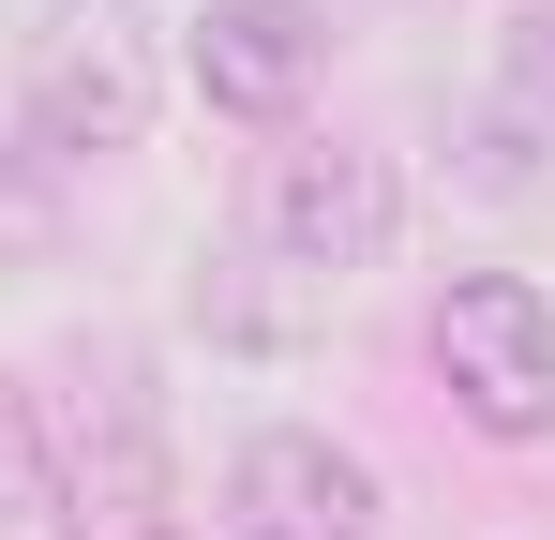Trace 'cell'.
<instances>
[{"mask_svg": "<svg viewBox=\"0 0 555 540\" xmlns=\"http://www.w3.org/2000/svg\"><path fill=\"white\" fill-rule=\"evenodd\" d=\"M151 46L120 30V15H61V30H30V61H15V151L30 166H120V151H151Z\"/></svg>", "mask_w": 555, "mask_h": 540, "instance_id": "obj_1", "label": "cell"}, {"mask_svg": "<svg viewBox=\"0 0 555 540\" xmlns=\"http://www.w3.org/2000/svg\"><path fill=\"white\" fill-rule=\"evenodd\" d=\"M46 526L61 540H195L166 406H151L135 375H120L105 406H76V421H46Z\"/></svg>", "mask_w": 555, "mask_h": 540, "instance_id": "obj_2", "label": "cell"}, {"mask_svg": "<svg viewBox=\"0 0 555 540\" xmlns=\"http://www.w3.org/2000/svg\"><path fill=\"white\" fill-rule=\"evenodd\" d=\"M405 241V166L375 151V136H300V151H271V180H256V256L300 270V285H346V270H375Z\"/></svg>", "mask_w": 555, "mask_h": 540, "instance_id": "obj_3", "label": "cell"}, {"mask_svg": "<svg viewBox=\"0 0 555 540\" xmlns=\"http://www.w3.org/2000/svg\"><path fill=\"white\" fill-rule=\"evenodd\" d=\"M436 375L495 450H541L555 436V300L526 270H465L436 300Z\"/></svg>", "mask_w": 555, "mask_h": 540, "instance_id": "obj_4", "label": "cell"}, {"mask_svg": "<svg viewBox=\"0 0 555 540\" xmlns=\"http://www.w3.org/2000/svg\"><path fill=\"white\" fill-rule=\"evenodd\" d=\"M375 465L331 421H256L225 450V540H375Z\"/></svg>", "mask_w": 555, "mask_h": 540, "instance_id": "obj_5", "label": "cell"}, {"mask_svg": "<svg viewBox=\"0 0 555 540\" xmlns=\"http://www.w3.org/2000/svg\"><path fill=\"white\" fill-rule=\"evenodd\" d=\"M181 76L210 120H300V90H315V15L300 0H210L181 46Z\"/></svg>", "mask_w": 555, "mask_h": 540, "instance_id": "obj_6", "label": "cell"}, {"mask_svg": "<svg viewBox=\"0 0 555 540\" xmlns=\"http://www.w3.org/2000/svg\"><path fill=\"white\" fill-rule=\"evenodd\" d=\"M495 105H511V120L555 151V0H526V15L495 30Z\"/></svg>", "mask_w": 555, "mask_h": 540, "instance_id": "obj_7", "label": "cell"}, {"mask_svg": "<svg viewBox=\"0 0 555 540\" xmlns=\"http://www.w3.org/2000/svg\"><path fill=\"white\" fill-rule=\"evenodd\" d=\"M300 300H315V285H285V300H256L241 270H210V285H195V316H210V346H300Z\"/></svg>", "mask_w": 555, "mask_h": 540, "instance_id": "obj_8", "label": "cell"}, {"mask_svg": "<svg viewBox=\"0 0 555 540\" xmlns=\"http://www.w3.org/2000/svg\"><path fill=\"white\" fill-rule=\"evenodd\" d=\"M46 511V406H30V375H0V526H30Z\"/></svg>", "mask_w": 555, "mask_h": 540, "instance_id": "obj_9", "label": "cell"}, {"mask_svg": "<svg viewBox=\"0 0 555 540\" xmlns=\"http://www.w3.org/2000/svg\"><path fill=\"white\" fill-rule=\"evenodd\" d=\"M61 241V166H30V151H0V270H30Z\"/></svg>", "mask_w": 555, "mask_h": 540, "instance_id": "obj_10", "label": "cell"}]
</instances>
